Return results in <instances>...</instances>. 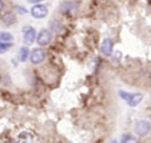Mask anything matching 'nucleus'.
<instances>
[{
  "mask_svg": "<svg viewBox=\"0 0 151 143\" xmlns=\"http://www.w3.org/2000/svg\"><path fill=\"white\" fill-rule=\"evenodd\" d=\"M151 130V123L148 120H138L134 126V131L138 137H146Z\"/></svg>",
  "mask_w": 151,
  "mask_h": 143,
  "instance_id": "nucleus-1",
  "label": "nucleus"
},
{
  "mask_svg": "<svg viewBox=\"0 0 151 143\" xmlns=\"http://www.w3.org/2000/svg\"><path fill=\"white\" fill-rule=\"evenodd\" d=\"M79 7H80L79 1H72V0H70V1H64V3L60 4L59 11L62 12V14H75V12H78Z\"/></svg>",
  "mask_w": 151,
  "mask_h": 143,
  "instance_id": "nucleus-2",
  "label": "nucleus"
},
{
  "mask_svg": "<svg viewBox=\"0 0 151 143\" xmlns=\"http://www.w3.org/2000/svg\"><path fill=\"white\" fill-rule=\"evenodd\" d=\"M46 51L43 48H35L32 50L31 55H29V60H31L32 64H40L44 62V59H46Z\"/></svg>",
  "mask_w": 151,
  "mask_h": 143,
  "instance_id": "nucleus-3",
  "label": "nucleus"
},
{
  "mask_svg": "<svg viewBox=\"0 0 151 143\" xmlns=\"http://www.w3.org/2000/svg\"><path fill=\"white\" fill-rule=\"evenodd\" d=\"M52 40V32L50 31V29H42V31L37 34V37H36V42L37 44H40V46H48L50 43H51Z\"/></svg>",
  "mask_w": 151,
  "mask_h": 143,
  "instance_id": "nucleus-4",
  "label": "nucleus"
},
{
  "mask_svg": "<svg viewBox=\"0 0 151 143\" xmlns=\"http://www.w3.org/2000/svg\"><path fill=\"white\" fill-rule=\"evenodd\" d=\"M31 15L36 19H43V17H46L48 15V8L46 6H43V4H36V6L32 7Z\"/></svg>",
  "mask_w": 151,
  "mask_h": 143,
  "instance_id": "nucleus-5",
  "label": "nucleus"
},
{
  "mask_svg": "<svg viewBox=\"0 0 151 143\" xmlns=\"http://www.w3.org/2000/svg\"><path fill=\"white\" fill-rule=\"evenodd\" d=\"M23 37H24V43L26 44H32L36 40V31L32 27H24L23 28Z\"/></svg>",
  "mask_w": 151,
  "mask_h": 143,
  "instance_id": "nucleus-6",
  "label": "nucleus"
},
{
  "mask_svg": "<svg viewBox=\"0 0 151 143\" xmlns=\"http://www.w3.org/2000/svg\"><path fill=\"white\" fill-rule=\"evenodd\" d=\"M112 48H114V43H112L111 39H104L103 40L102 46H100V51H102L103 55H106V56H111Z\"/></svg>",
  "mask_w": 151,
  "mask_h": 143,
  "instance_id": "nucleus-7",
  "label": "nucleus"
},
{
  "mask_svg": "<svg viewBox=\"0 0 151 143\" xmlns=\"http://www.w3.org/2000/svg\"><path fill=\"white\" fill-rule=\"evenodd\" d=\"M142 98H143L142 94H131L130 95V98H128V100H127L128 106H131V107L138 106V104L142 102Z\"/></svg>",
  "mask_w": 151,
  "mask_h": 143,
  "instance_id": "nucleus-8",
  "label": "nucleus"
},
{
  "mask_svg": "<svg viewBox=\"0 0 151 143\" xmlns=\"http://www.w3.org/2000/svg\"><path fill=\"white\" fill-rule=\"evenodd\" d=\"M15 22H16V16H15L14 12H6V14L3 15V23L6 24V26H11V24H14Z\"/></svg>",
  "mask_w": 151,
  "mask_h": 143,
  "instance_id": "nucleus-9",
  "label": "nucleus"
},
{
  "mask_svg": "<svg viewBox=\"0 0 151 143\" xmlns=\"http://www.w3.org/2000/svg\"><path fill=\"white\" fill-rule=\"evenodd\" d=\"M50 27H51V31L56 32V34H62L63 32V26L59 20H51L50 22Z\"/></svg>",
  "mask_w": 151,
  "mask_h": 143,
  "instance_id": "nucleus-10",
  "label": "nucleus"
},
{
  "mask_svg": "<svg viewBox=\"0 0 151 143\" xmlns=\"http://www.w3.org/2000/svg\"><path fill=\"white\" fill-rule=\"evenodd\" d=\"M29 55H31V52L28 51V48L23 47V48H20V51H19V60L20 62H26L29 57Z\"/></svg>",
  "mask_w": 151,
  "mask_h": 143,
  "instance_id": "nucleus-11",
  "label": "nucleus"
},
{
  "mask_svg": "<svg viewBox=\"0 0 151 143\" xmlns=\"http://www.w3.org/2000/svg\"><path fill=\"white\" fill-rule=\"evenodd\" d=\"M14 40V36H12L9 32H0V42L3 43H11Z\"/></svg>",
  "mask_w": 151,
  "mask_h": 143,
  "instance_id": "nucleus-12",
  "label": "nucleus"
},
{
  "mask_svg": "<svg viewBox=\"0 0 151 143\" xmlns=\"http://www.w3.org/2000/svg\"><path fill=\"white\" fill-rule=\"evenodd\" d=\"M122 143H139V140L130 134H124L122 137Z\"/></svg>",
  "mask_w": 151,
  "mask_h": 143,
  "instance_id": "nucleus-13",
  "label": "nucleus"
},
{
  "mask_svg": "<svg viewBox=\"0 0 151 143\" xmlns=\"http://www.w3.org/2000/svg\"><path fill=\"white\" fill-rule=\"evenodd\" d=\"M11 47H12V43H3V42H0V54L8 51Z\"/></svg>",
  "mask_w": 151,
  "mask_h": 143,
  "instance_id": "nucleus-14",
  "label": "nucleus"
},
{
  "mask_svg": "<svg viewBox=\"0 0 151 143\" xmlns=\"http://www.w3.org/2000/svg\"><path fill=\"white\" fill-rule=\"evenodd\" d=\"M17 11H20V14H27V9L24 7H16Z\"/></svg>",
  "mask_w": 151,
  "mask_h": 143,
  "instance_id": "nucleus-15",
  "label": "nucleus"
},
{
  "mask_svg": "<svg viewBox=\"0 0 151 143\" xmlns=\"http://www.w3.org/2000/svg\"><path fill=\"white\" fill-rule=\"evenodd\" d=\"M3 8H4V1L3 0H0V12L3 11Z\"/></svg>",
  "mask_w": 151,
  "mask_h": 143,
  "instance_id": "nucleus-16",
  "label": "nucleus"
},
{
  "mask_svg": "<svg viewBox=\"0 0 151 143\" xmlns=\"http://www.w3.org/2000/svg\"><path fill=\"white\" fill-rule=\"evenodd\" d=\"M120 59V52H115V60H119Z\"/></svg>",
  "mask_w": 151,
  "mask_h": 143,
  "instance_id": "nucleus-17",
  "label": "nucleus"
},
{
  "mask_svg": "<svg viewBox=\"0 0 151 143\" xmlns=\"http://www.w3.org/2000/svg\"><path fill=\"white\" fill-rule=\"evenodd\" d=\"M29 3H40V1H43V0H28Z\"/></svg>",
  "mask_w": 151,
  "mask_h": 143,
  "instance_id": "nucleus-18",
  "label": "nucleus"
},
{
  "mask_svg": "<svg viewBox=\"0 0 151 143\" xmlns=\"http://www.w3.org/2000/svg\"><path fill=\"white\" fill-rule=\"evenodd\" d=\"M111 143H118V142H116V140H112V142H111Z\"/></svg>",
  "mask_w": 151,
  "mask_h": 143,
  "instance_id": "nucleus-19",
  "label": "nucleus"
},
{
  "mask_svg": "<svg viewBox=\"0 0 151 143\" xmlns=\"http://www.w3.org/2000/svg\"><path fill=\"white\" fill-rule=\"evenodd\" d=\"M150 79H151V75H150Z\"/></svg>",
  "mask_w": 151,
  "mask_h": 143,
  "instance_id": "nucleus-20",
  "label": "nucleus"
}]
</instances>
